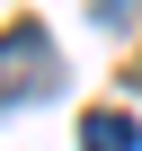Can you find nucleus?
<instances>
[{
  "mask_svg": "<svg viewBox=\"0 0 142 151\" xmlns=\"http://www.w3.org/2000/svg\"><path fill=\"white\" fill-rule=\"evenodd\" d=\"M44 80H53V45H44V27H9V36H0V107L36 98Z\"/></svg>",
  "mask_w": 142,
  "mask_h": 151,
  "instance_id": "1",
  "label": "nucleus"
},
{
  "mask_svg": "<svg viewBox=\"0 0 142 151\" xmlns=\"http://www.w3.org/2000/svg\"><path fill=\"white\" fill-rule=\"evenodd\" d=\"M80 151H142V124L115 116V107H98V116H80Z\"/></svg>",
  "mask_w": 142,
  "mask_h": 151,
  "instance_id": "2",
  "label": "nucleus"
},
{
  "mask_svg": "<svg viewBox=\"0 0 142 151\" xmlns=\"http://www.w3.org/2000/svg\"><path fill=\"white\" fill-rule=\"evenodd\" d=\"M124 9H133V0H98V18H107V27H124Z\"/></svg>",
  "mask_w": 142,
  "mask_h": 151,
  "instance_id": "3",
  "label": "nucleus"
}]
</instances>
